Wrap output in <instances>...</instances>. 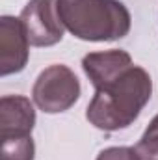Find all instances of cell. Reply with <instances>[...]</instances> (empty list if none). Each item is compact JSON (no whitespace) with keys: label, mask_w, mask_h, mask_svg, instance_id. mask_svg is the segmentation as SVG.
Masks as SVG:
<instances>
[{"label":"cell","mask_w":158,"mask_h":160,"mask_svg":"<svg viewBox=\"0 0 158 160\" xmlns=\"http://www.w3.org/2000/svg\"><path fill=\"white\" fill-rule=\"evenodd\" d=\"M151 75L143 67L132 65L121 77L95 89L86 118L95 128L104 132L126 128L140 118L141 110L151 101Z\"/></svg>","instance_id":"obj_1"},{"label":"cell","mask_w":158,"mask_h":160,"mask_svg":"<svg viewBox=\"0 0 158 160\" xmlns=\"http://www.w3.org/2000/svg\"><path fill=\"white\" fill-rule=\"evenodd\" d=\"M60 19L82 41H114L128 36L132 17L119 0H56Z\"/></svg>","instance_id":"obj_2"},{"label":"cell","mask_w":158,"mask_h":160,"mask_svg":"<svg viewBox=\"0 0 158 160\" xmlns=\"http://www.w3.org/2000/svg\"><path fill=\"white\" fill-rule=\"evenodd\" d=\"M80 80L63 63H54L43 69L34 82L32 99L45 114L67 112L80 99Z\"/></svg>","instance_id":"obj_3"},{"label":"cell","mask_w":158,"mask_h":160,"mask_svg":"<svg viewBox=\"0 0 158 160\" xmlns=\"http://www.w3.org/2000/svg\"><path fill=\"white\" fill-rule=\"evenodd\" d=\"M19 19L32 47H52L63 39L65 26L60 19L56 0H30Z\"/></svg>","instance_id":"obj_4"},{"label":"cell","mask_w":158,"mask_h":160,"mask_svg":"<svg viewBox=\"0 0 158 160\" xmlns=\"http://www.w3.org/2000/svg\"><path fill=\"white\" fill-rule=\"evenodd\" d=\"M30 56V41L21 19L11 15L0 17V77L21 73Z\"/></svg>","instance_id":"obj_5"},{"label":"cell","mask_w":158,"mask_h":160,"mask_svg":"<svg viewBox=\"0 0 158 160\" xmlns=\"http://www.w3.org/2000/svg\"><path fill=\"white\" fill-rule=\"evenodd\" d=\"M132 65H134V62H132L130 54L121 48L89 52L82 60V69L95 89H99V88L106 86L108 82L121 77Z\"/></svg>","instance_id":"obj_6"},{"label":"cell","mask_w":158,"mask_h":160,"mask_svg":"<svg viewBox=\"0 0 158 160\" xmlns=\"http://www.w3.org/2000/svg\"><path fill=\"white\" fill-rule=\"evenodd\" d=\"M36 125V110L28 97L4 95L0 99V140L30 136Z\"/></svg>","instance_id":"obj_7"},{"label":"cell","mask_w":158,"mask_h":160,"mask_svg":"<svg viewBox=\"0 0 158 160\" xmlns=\"http://www.w3.org/2000/svg\"><path fill=\"white\" fill-rule=\"evenodd\" d=\"M36 158V143L30 136H13L2 138L0 160H34Z\"/></svg>","instance_id":"obj_8"},{"label":"cell","mask_w":158,"mask_h":160,"mask_svg":"<svg viewBox=\"0 0 158 160\" xmlns=\"http://www.w3.org/2000/svg\"><path fill=\"white\" fill-rule=\"evenodd\" d=\"M134 160H158V116H155L145 128L140 142L132 147Z\"/></svg>","instance_id":"obj_9"},{"label":"cell","mask_w":158,"mask_h":160,"mask_svg":"<svg viewBox=\"0 0 158 160\" xmlns=\"http://www.w3.org/2000/svg\"><path fill=\"white\" fill-rule=\"evenodd\" d=\"M97 160H134L132 147H108L99 153Z\"/></svg>","instance_id":"obj_10"}]
</instances>
